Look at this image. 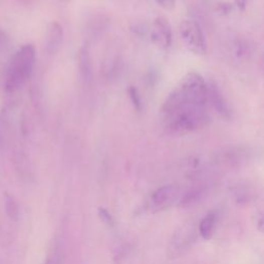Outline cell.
Here are the masks:
<instances>
[{"mask_svg": "<svg viewBox=\"0 0 264 264\" xmlns=\"http://www.w3.org/2000/svg\"><path fill=\"white\" fill-rule=\"evenodd\" d=\"M127 94H128V97L130 99L131 103L134 104L135 108L138 111H141L143 109V100H142V97L140 95L138 89L134 86H130L127 89Z\"/></svg>", "mask_w": 264, "mask_h": 264, "instance_id": "9a60e30c", "label": "cell"}, {"mask_svg": "<svg viewBox=\"0 0 264 264\" xmlns=\"http://www.w3.org/2000/svg\"><path fill=\"white\" fill-rule=\"evenodd\" d=\"M7 42H8V37H7L6 33L2 29H0V48L4 47L7 44Z\"/></svg>", "mask_w": 264, "mask_h": 264, "instance_id": "ac0fdd59", "label": "cell"}, {"mask_svg": "<svg viewBox=\"0 0 264 264\" xmlns=\"http://www.w3.org/2000/svg\"><path fill=\"white\" fill-rule=\"evenodd\" d=\"M234 4H235L236 7H237L239 10H241V11H243L244 9H246V6H247V2H246V0H234Z\"/></svg>", "mask_w": 264, "mask_h": 264, "instance_id": "d6986e66", "label": "cell"}, {"mask_svg": "<svg viewBox=\"0 0 264 264\" xmlns=\"http://www.w3.org/2000/svg\"><path fill=\"white\" fill-rule=\"evenodd\" d=\"M180 37L185 47L195 55H205L206 41L200 25L193 20H184L179 26Z\"/></svg>", "mask_w": 264, "mask_h": 264, "instance_id": "277c9868", "label": "cell"}, {"mask_svg": "<svg viewBox=\"0 0 264 264\" xmlns=\"http://www.w3.org/2000/svg\"><path fill=\"white\" fill-rule=\"evenodd\" d=\"M180 195L181 189L177 184H168L158 188L151 197V203H152L154 212L167 210L175 202L180 200Z\"/></svg>", "mask_w": 264, "mask_h": 264, "instance_id": "8992f818", "label": "cell"}, {"mask_svg": "<svg viewBox=\"0 0 264 264\" xmlns=\"http://www.w3.org/2000/svg\"><path fill=\"white\" fill-rule=\"evenodd\" d=\"M79 69L82 80L85 83H90L93 79V66L90 50L87 45L82 46L79 52Z\"/></svg>", "mask_w": 264, "mask_h": 264, "instance_id": "30bf717a", "label": "cell"}, {"mask_svg": "<svg viewBox=\"0 0 264 264\" xmlns=\"http://www.w3.org/2000/svg\"><path fill=\"white\" fill-rule=\"evenodd\" d=\"M19 2L24 3V4H29V3H31V2H32V0H19Z\"/></svg>", "mask_w": 264, "mask_h": 264, "instance_id": "ffe728a7", "label": "cell"}, {"mask_svg": "<svg viewBox=\"0 0 264 264\" xmlns=\"http://www.w3.org/2000/svg\"><path fill=\"white\" fill-rule=\"evenodd\" d=\"M63 41V28L58 22H52L46 32L45 48L48 54H55L57 52Z\"/></svg>", "mask_w": 264, "mask_h": 264, "instance_id": "9c48e42d", "label": "cell"}, {"mask_svg": "<svg viewBox=\"0 0 264 264\" xmlns=\"http://www.w3.org/2000/svg\"><path fill=\"white\" fill-rule=\"evenodd\" d=\"M155 2L164 10H173L176 6V0H155Z\"/></svg>", "mask_w": 264, "mask_h": 264, "instance_id": "2e32d148", "label": "cell"}, {"mask_svg": "<svg viewBox=\"0 0 264 264\" xmlns=\"http://www.w3.org/2000/svg\"><path fill=\"white\" fill-rule=\"evenodd\" d=\"M45 264H62L61 249H60V244L57 241L52 242Z\"/></svg>", "mask_w": 264, "mask_h": 264, "instance_id": "5bb4252c", "label": "cell"}, {"mask_svg": "<svg viewBox=\"0 0 264 264\" xmlns=\"http://www.w3.org/2000/svg\"><path fill=\"white\" fill-rule=\"evenodd\" d=\"M99 216H100L101 220H102L105 224H107V225H112V218H111V216H110L104 209H102V207H101V209H99Z\"/></svg>", "mask_w": 264, "mask_h": 264, "instance_id": "e0dca14e", "label": "cell"}, {"mask_svg": "<svg viewBox=\"0 0 264 264\" xmlns=\"http://www.w3.org/2000/svg\"><path fill=\"white\" fill-rule=\"evenodd\" d=\"M207 106V83L198 72H189L164 99L161 114L185 106Z\"/></svg>", "mask_w": 264, "mask_h": 264, "instance_id": "6da1fadb", "label": "cell"}, {"mask_svg": "<svg viewBox=\"0 0 264 264\" xmlns=\"http://www.w3.org/2000/svg\"><path fill=\"white\" fill-rule=\"evenodd\" d=\"M35 48L31 44L24 45L15 53L7 72V92L18 90L30 78L35 64Z\"/></svg>", "mask_w": 264, "mask_h": 264, "instance_id": "3957f363", "label": "cell"}, {"mask_svg": "<svg viewBox=\"0 0 264 264\" xmlns=\"http://www.w3.org/2000/svg\"><path fill=\"white\" fill-rule=\"evenodd\" d=\"M4 205L7 216L12 221H18L20 218V206L13 195L6 193L4 196Z\"/></svg>", "mask_w": 264, "mask_h": 264, "instance_id": "4fadbf2b", "label": "cell"}, {"mask_svg": "<svg viewBox=\"0 0 264 264\" xmlns=\"http://www.w3.org/2000/svg\"><path fill=\"white\" fill-rule=\"evenodd\" d=\"M206 196V190L203 187H195L191 190L185 193V195L180 198V206L184 210L193 209L196 205L200 204Z\"/></svg>", "mask_w": 264, "mask_h": 264, "instance_id": "8fae6325", "label": "cell"}, {"mask_svg": "<svg viewBox=\"0 0 264 264\" xmlns=\"http://www.w3.org/2000/svg\"><path fill=\"white\" fill-rule=\"evenodd\" d=\"M198 229L192 223H187L174 233L168 246V255L171 258H177L184 255L191 248L196 240V232Z\"/></svg>", "mask_w": 264, "mask_h": 264, "instance_id": "5b68a950", "label": "cell"}, {"mask_svg": "<svg viewBox=\"0 0 264 264\" xmlns=\"http://www.w3.org/2000/svg\"><path fill=\"white\" fill-rule=\"evenodd\" d=\"M165 130L173 136H185L205 128L211 122L207 106H185L162 115Z\"/></svg>", "mask_w": 264, "mask_h": 264, "instance_id": "7a4b0ae2", "label": "cell"}, {"mask_svg": "<svg viewBox=\"0 0 264 264\" xmlns=\"http://www.w3.org/2000/svg\"><path fill=\"white\" fill-rule=\"evenodd\" d=\"M217 222V215L215 213L207 214L198 226V232L203 239H210L214 233V228Z\"/></svg>", "mask_w": 264, "mask_h": 264, "instance_id": "7c38bea8", "label": "cell"}, {"mask_svg": "<svg viewBox=\"0 0 264 264\" xmlns=\"http://www.w3.org/2000/svg\"><path fill=\"white\" fill-rule=\"evenodd\" d=\"M150 39L152 43L162 50H167L173 44L172 26L164 17H158L153 21L150 29Z\"/></svg>", "mask_w": 264, "mask_h": 264, "instance_id": "52a82bcc", "label": "cell"}, {"mask_svg": "<svg viewBox=\"0 0 264 264\" xmlns=\"http://www.w3.org/2000/svg\"><path fill=\"white\" fill-rule=\"evenodd\" d=\"M207 105H211L221 117L225 119L231 118V109L227 99L213 82L207 83Z\"/></svg>", "mask_w": 264, "mask_h": 264, "instance_id": "ba28073f", "label": "cell"}]
</instances>
